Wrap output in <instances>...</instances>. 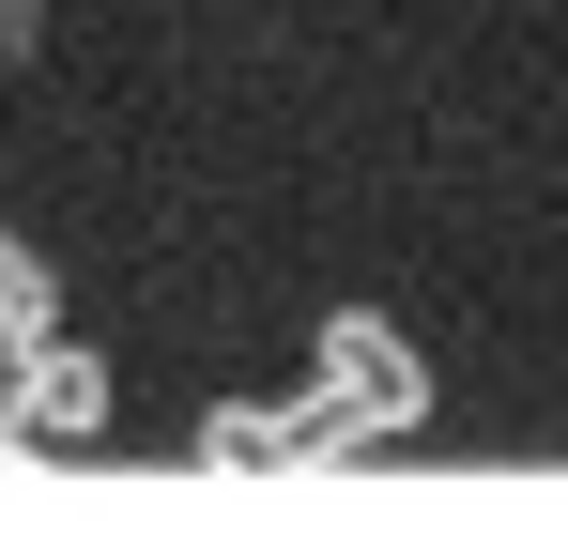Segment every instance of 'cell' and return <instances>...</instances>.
Masks as SVG:
<instances>
[{
    "label": "cell",
    "instance_id": "6da1fadb",
    "mask_svg": "<svg viewBox=\"0 0 568 552\" xmlns=\"http://www.w3.org/2000/svg\"><path fill=\"white\" fill-rule=\"evenodd\" d=\"M415 415H430V368H415V338H399V323H369V307H338V323H323V399L292 415V460L399 446Z\"/></svg>",
    "mask_w": 568,
    "mask_h": 552
},
{
    "label": "cell",
    "instance_id": "3957f363",
    "mask_svg": "<svg viewBox=\"0 0 568 552\" xmlns=\"http://www.w3.org/2000/svg\"><path fill=\"white\" fill-rule=\"evenodd\" d=\"M31 31H47V16H31V0H0V62H31Z\"/></svg>",
    "mask_w": 568,
    "mask_h": 552
},
{
    "label": "cell",
    "instance_id": "7a4b0ae2",
    "mask_svg": "<svg viewBox=\"0 0 568 552\" xmlns=\"http://www.w3.org/2000/svg\"><path fill=\"white\" fill-rule=\"evenodd\" d=\"M0 415H16V446H93V430H108V368L47 338V354L0 384Z\"/></svg>",
    "mask_w": 568,
    "mask_h": 552
}]
</instances>
